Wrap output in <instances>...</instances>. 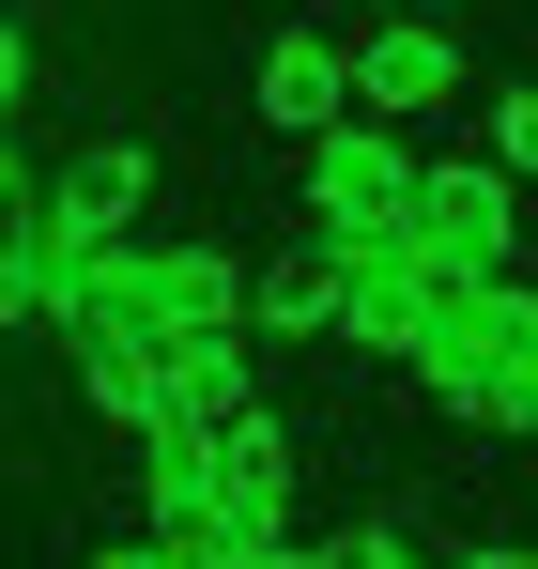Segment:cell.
Segmentation results:
<instances>
[{"mask_svg": "<svg viewBox=\"0 0 538 569\" xmlns=\"http://www.w3.org/2000/svg\"><path fill=\"white\" fill-rule=\"evenodd\" d=\"M524 339H538V292H524V278H447L400 370H416V400H431V416H461V431H508Z\"/></svg>", "mask_w": 538, "mask_h": 569, "instance_id": "6da1fadb", "label": "cell"}, {"mask_svg": "<svg viewBox=\"0 0 538 569\" xmlns=\"http://www.w3.org/2000/svg\"><path fill=\"white\" fill-rule=\"evenodd\" d=\"M78 323H139V339H216V323H247V262H231L216 231H139V247H108V262H92Z\"/></svg>", "mask_w": 538, "mask_h": 569, "instance_id": "7a4b0ae2", "label": "cell"}, {"mask_svg": "<svg viewBox=\"0 0 538 569\" xmlns=\"http://www.w3.org/2000/svg\"><path fill=\"white\" fill-rule=\"evenodd\" d=\"M400 247H416L431 278H524L538 216H524V186H508L492 154H416V200H400Z\"/></svg>", "mask_w": 538, "mask_h": 569, "instance_id": "3957f363", "label": "cell"}, {"mask_svg": "<svg viewBox=\"0 0 538 569\" xmlns=\"http://www.w3.org/2000/svg\"><path fill=\"white\" fill-rule=\"evenodd\" d=\"M400 200H416V139L400 123H323V139H292V216L323 231V247H355V231H400Z\"/></svg>", "mask_w": 538, "mask_h": 569, "instance_id": "277c9868", "label": "cell"}, {"mask_svg": "<svg viewBox=\"0 0 538 569\" xmlns=\"http://www.w3.org/2000/svg\"><path fill=\"white\" fill-rule=\"evenodd\" d=\"M477 93V62H461V16H369L355 31V108L369 123H447V108Z\"/></svg>", "mask_w": 538, "mask_h": 569, "instance_id": "5b68a950", "label": "cell"}, {"mask_svg": "<svg viewBox=\"0 0 538 569\" xmlns=\"http://www.w3.org/2000/svg\"><path fill=\"white\" fill-rule=\"evenodd\" d=\"M323 262H339V355H369V370H400L447 278H431V262H416L400 231H355V247H323Z\"/></svg>", "mask_w": 538, "mask_h": 569, "instance_id": "8992f818", "label": "cell"}, {"mask_svg": "<svg viewBox=\"0 0 538 569\" xmlns=\"http://www.w3.org/2000/svg\"><path fill=\"white\" fill-rule=\"evenodd\" d=\"M247 123L262 139H323V123H355V47L339 31H262V62H247Z\"/></svg>", "mask_w": 538, "mask_h": 569, "instance_id": "52a82bcc", "label": "cell"}, {"mask_svg": "<svg viewBox=\"0 0 538 569\" xmlns=\"http://www.w3.org/2000/svg\"><path fill=\"white\" fill-rule=\"evenodd\" d=\"M292 492H308V447H292V416H277V400L216 416V508H231V539H247V555H262V539H292Z\"/></svg>", "mask_w": 538, "mask_h": 569, "instance_id": "ba28073f", "label": "cell"}, {"mask_svg": "<svg viewBox=\"0 0 538 569\" xmlns=\"http://www.w3.org/2000/svg\"><path fill=\"white\" fill-rule=\"evenodd\" d=\"M62 355H78V416H108V431H139L170 400V339H139V323H78Z\"/></svg>", "mask_w": 538, "mask_h": 569, "instance_id": "9c48e42d", "label": "cell"}, {"mask_svg": "<svg viewBox=\"0 0 538 569\" xmlns=\"http://www.w3.org/2000/svg\"><path fill=\"white\" fill-rule=\"evenodd\" d=\"M247 339H339V262H323V231H292L277 262H247Z\"/></svg>", "mask_w": 538, "mask_h": 569, "instance_id": "30bf717a", "label": "cell"}, {"mask_svg": "<svg viewBox=\"0 0 538 569\" xmlns=\"http://www.w3.org/2000/svg\"><path fill=\"white\" fill-rule=\"evenodd\" d=\"M247 355H262L247 323H216V339H170V400H155V416H200V431H216V416H247V400H262V370H247Z\"/></svg>", "mask_w": 538, "mask_h": 569, "instance_id": "8fae6325", "label": "cell"}, {"mask_svg": "<svg viewBox=\"0 0 538 569\" xmlns=\"http://www.w3.org/2000/svg\"><path fill=\"white\" fill-rule=\"evenodd\" d=\"M308 569H447V555H431L416 523H385V508H355L339 539H308Z\"/></svg>", "mask_w": 538, "mask_h": 569, "instance_id": "7c38bea8", "label": "cell"}, {"mask_svg": "<svg viewBox=\"0 0 538 569\" xmlns=\"http://www.w3.org/2000/svg\"><path fill=\"white\" fill-rule=\"evenodd\" d=\"M477 154H492L508 186H538V78H524V93H492V123H477Z\"/></svg>", "mask_w": 538, "mask_h": 569, "instance_id": "4fadbf2b", "label": "cell"}, {"mask_svg": "<svg viewBox=\"0 0 538 569\" xmlns=\"http://www.w3.org/2000/svg\"><path fill=\"white\" fill-rule=\"evenodd\" d=\"M31 200H47V170H31V154H16V139H0V262H16V247H31Z\"/></svg>", "mask_w": 538, "mask_h": 569, "instance_id": "5bb4252c", "label": "cell"}, {"mask_svg": "<svg viewBox=\"0 0 538 569\" xmlns=\"http://www.w3.org/2000/svg\"><path fill=\"white\" fill-rule=\"evenodd\" d=\"M16 123H31V31L0 16V139H16Z\"/></svg>", "mask_w": 538, "mask_h": 569, "instance_id": "9a60e30c", "label": "cell"}, {"mask_svg": "<svg viewBox=\"0 0 538 569\" xmlns=\"http://www.w3.org/2000/svg\"><path fill=\"white\" fill-rule=\"evenodd\" d=\"M447 569H538V539H461Z\"/></svg>", "mask_w": 538, "mask_h": 569, "instance_id": "2e32d148", "label": "cell"}, {"mask_svg": "<svg viewBox=\"0 0 538 569\" xmlns=\"http://www.w3.org/2000/svg\"><path fill=\"white\" fill-rule=\"evenodd\" d=\"M78 569H185V555H155V539H92Z\"/></svg>", "mask_w": 538, "mask_h": 569, "instance_id": "e0dca14e", "label": "cell"}, {"mask_svg": "<svg viewBox=\"0 0 538 569\" xmlns=\"http://www.w3.org/2000/svg\"><path fill=\"white\" fill-rule=\"evenodd\" d=\"M16 323H31V292H16V262H0V339H16Z\"/></svg>", "mask_w": 538, "mask_h": 569, "instance_id": "ac0fdd59", "label": "cell"}, {"mask_svg": "<svg viewBox=\"0 0 538 569\" xmlns=\"http://www.w3.org/2000/svg\"><path fill=\"white\" fill-rule=\"evenodd\" d=\"M247 569H308V539H262V555H247Z\"/></svg>", "mask_w": 538, "mask_h": 569, "instance_id": "d6986e66", "label": "cell"}, {"mask_svg": "<svg viewBox=\"0 0 538 569\" xmlns=\"http://www.w3.org/2000/svg\"><path fill=\"white\" fill-rule=\"evenodd\" d=\"M416 16H477V0H416Z\"/></svg>", "mask_w": 538, "mask_h": 569, "instance_id": "ffe728a7", "label": "cell"}, {"mask_svg": "<svg viewBox=\"0 0 538 569\" xmlns=\"http://www.w3.org/2000/svg\"><path fill=\"white\" fill-rule=\"evenodd\" d=\"M355 16H416V0H355Z\"/></svg>", "mask_w": 538, "mask_h": 569, "instance_id": "44dd1931", "label": "cell"}]
</instances>
